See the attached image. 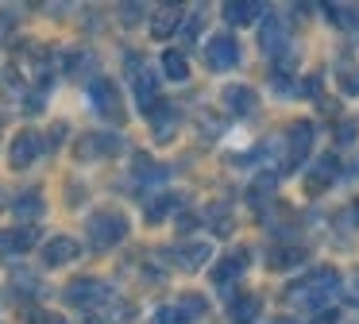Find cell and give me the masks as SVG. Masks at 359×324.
Instances as JSON below:
<instances>
[{
    "instance_id": "cell-1",
    "label": "cell",
    "mask_w": 359,
    "mask_h": 324,
    "mask_svg": "<svg viewBox=\"0 0 359 324\" xmlns=\"http://www.w3.org/2000/svg\"><path fill=\"white\" fill-rule=\"evenodd\" d=\"M336 290H340V274H336L332 266H320V270H309L302 282L290 285L286 301H294V305H305V309H320Z\"/></svg>"
},
{
    "instance_id": "cell-2",
    "label": "cell",
    "mask_w": 359,
    "mask_h": 324,
    "mask_svg": "<svg viewBox=\"0 0 359 324\" xmlns=\"http://www.w3.org/2000/svg\"><path fill=\"white\" fill-rule=\"evenodd\" d=\"M128 236V216L116 208H101V212L89 216V243L97 251H112L116 243H124Z\"/></svg>"
},
{
    "instance_id": "cell-3",
    "label": "cell",
    "mask_w": 359,
    "mask_h": 324,
    "mask_svg": "<svg viewBox=\"0 0 359 324\" xmlns=\"http://www.w3.org/2000/svg\"><path fill=\"white\" fill-rule=\"evenodd\" d=\"M205 62H209L212 69H232L236 62H240V43H236V35H212L209 43H205Z\"/></svg>"
},
{
    "instance_id": "cell-4",
    "label": "cell",
    "mask_w": 359,
    "mask_h": 324,
    "mask_svg": "<svg viewBox=\"0 0 359 324\" xmlns=\"http://www.w3.org/2000/svg\"><path fill=\"white\" fill-rule=\"evenodd\" d=\"M89 97H93V108L101 116H109V120H124V108H120V93H116V85L109 81V77H97L93 85H89Z\"/></svg>"
},
{
    "instance_id": "cell-5",
    "label": "cell",
    "mask_w": 359,
    "mask_h": 324,
    "mask_svg": "<svg viewBox=\"0 0 359 324\" xmlns=\"http://www.w3.org/2000/svg\"><path fill=\"white\" fill-rule=\"evenodd\" d=\"M43 135L39 131H20L16 139H12V147H8V162L16 170H24V166H32L35 158H39V151H43Z\"/></svg>"
},
{
    "instance_id": "cell-6",
    "label": "cell",
    "mask_w": 359,
    "mask_h": 324,
    "mask_svg": "<svg viewBox=\"0 0 359 324\" xmlns=\"http://www.w3.org/2000/svg\"><path fill=\"white\" fill-rule=\"evenodd\" d=\"M104 297H109V290H104V282H97V278H78V282L66 285V301L78 305V309H89Z\"/></svg>"
},
{
    "instance_id": "cell-7",
    "label": "cell",
    "mask_w": 359,
    "mask_h": 324,
    "mask_svg": "<svg viewBox=\"0 0 359 324\" xmlns=\"http://www.w3.org/2000/svg\"><path fill=\"white\" fill-rule=\"evenodd\" d=\"M263 54H271V58L290 54V35L274 12H266V23H263Z\"/></svg>"
},
{
    "instance_id": "cell-8",
    "label": "cell",
    "mask_w": 359,
    "mask_h": 324,
    "mask_svg": "<svg viewBox=\"0 0 359 324\" xmlns=\"http://www.w3.org/2000/svg\"><path fill=\"white\" fill-rule=\"evenodd\" d=\"M78 255H81V247H78V239H70V236H55V239L43 243V262H47V266H66V262H74Z\"/></svg>"
},
{
    "instance_id": "cell-9",
    "label": "cell",
    "mask_w": 359,
    "mask_h": 324,
    "mask_svg": "<svg viewBox=\"0 0 359 324\" xmlns=\"http://www.w3.org/2000/svg\"><path fill=\"white\" fill-rule=\"evenodd\" d=\"M120 151V135H104V131H93V135H81L78 143V158H101V154H116Z\"/></svg>"
},
{
    "instance_id": "cell-10",
    "label": "cell",
    "mask_w": 359,
    "mask_h": 324,
    "mask_svg": "<svg viewBox=\"0 0 359 324\" xmlns=\"http://www.w3.org/2000/svg\"><path fill=\"white\" fill-rule=\"evenodd\" d=\"M286 143H290V166H302V158L309 154V147H313V123H309V120L290 123Z\"/></svg>"
},
{
    "instance_id": "cell-11",
    "label": "cell",
    "mask_w": 359,
    "mask_h": 324,
    "mask_svg": "<svg viewBox=\"0 0 359 324\" xmlns=\"http://www.w3.org/2000/svg\"><path fill=\"white\" fill-rule=\"evenodd\" d=\"M147 116H151V123H155V139H158V143H166V139L174 135V128H178V108H174L170 100H158Z\"/></svg>"
},
{
    "instance_id": "cell-12",
    "label": "cell",
    "mask_w": 359,
    "mask_h": 324,
    "mask_svg": "<svg viewBox=\"0 0 359 324\" xmlns=\"http://www.w3.org/2000/svg\"><path fill=\"white\" fill-rule=\"evenodd\" d=\"M255 104H259V93L251 85H228L224 89V108L232 116H248Z\"/></svg>"
},
{
    "instance_id": "cell-13",
    "label": "cell",
    "mask_w": 359,
    "mask_h": 324,
    "mask_svg": "<svg viewBox=\"0 0 359 324\" xmlns=\"http://www.w3.org/2000/svg\"><path fill=\"white\" fill-rule=\"evenodd\" d=\"M259 12H271V8H266L263 0H232V4H224V20L236 23V27L259 20Z\"/></svg>"
},
{
    "instance_id": "cell-14",
    "label": "cell",
    "mask_w": 359,
    "mask_h": 324,
    "mask_svg": "<svg viewBox=\"0 0 359 324\" xmlns=\"http://www.w3.org/2000/svg\"><path fill=\"white\" fill-rule=\"evenodd\" d=\"M132 77H135V100H140L143 112H151V108L158 104V81H155V74L143 66V69H135Z\"/></svg>"
},
{
    "instance_id": "cell-15",
    "label": "cell",
    "mask_w": 359,
    "mask_h": 324,
    "mask_svg": "<svg viewBox=\"0 0 359 324\" xmlns=\"http://www.w3.org/2000/svg\"><path fill=\"white\" fill-rule=\"evenodd\" d=\"M243 266H248V251H232V255H224V262H217V270H212V282L217 285H228L232 278H240L243 274Z\"/></svg>"
},
{
    "instance_id": "cell-16",
    "label": "cell",
    "mask_w": 359,
    "mask_h": 324,
    "mask_svg": "<svg viewBox=\"0 0 359 324\" xmlns=\"http://www.w3.org/2000/svg\"><path fill=\"white\" fill-rule=\"evenodd\" d=\"M35 239H39V231H35V228H12V231L0 236V255H20V251H27Z\"/></svg>"
},
{
    "instance_id": "cell-17",
    "label": "cell",
    "mask_w": 359,
    "mask_h": 324,
    "mask_svg": "<svg viewBox=\"0 0 359 324\" xmlns=\"http://www.w3.org/2000/svg\"><path fill=\"white\" fill-rule=\"evenodd\" d=\"M332 177H336V158H332V154H325V158L317 162V170H313V174H305V193H309V197H317V193L325 189Z\"/></svg>"
},
{
    "instance_id": "cell-18",
    "label": "cell",
    "mask_w": 359,
    "mask_h": 324,
    "mask_svg": "<svg viewBox=\"0 0 359 324\" xmlns=\"http://www.w3.org/2000/svg\"><path fill=\"white\" fill-rule=\"evenodd\" d=\"M228 313H232V324H251L259 316V297H251V293H236V301L228 305Z\"/></svg>"
},
{
    "instance_id": "cell-19",
    "label": "cell",
    "mask_w": 359,
    "mask_h": 324,
    "mask_svg": "<svg viewBox=\"0 0 359 324\" xmlns=\"http://www.w3.org/2000/svg\"><path fill=\"white\" fill-rule=\"evenodd\" d=\"M178 23H182V8H158L155 20H151V35L166 39V35H174V27H178Z\"/></svg>"
},
{
    "instance_id": "cell-20",
    "label": "cell",
    "mask_w": 359,
    "mask_h": 324,
    "mask_svg": "<svg viewBox=\"0 0 359 324\" xmlns=\"http://www.w3.org/2000/svg\"><path fill=\"white\" fill-rule=\"evenodd\" d=\"M12 212H16V216H24V220H32V216H43V197H39V189L20 193V197L12 201Z\"/></svg>"
},
{
    "instance_id": "cell-21",
    "label": "cell",
    "mask_w": 359,
    "mask_h": 324,
    "mask_svg": "<svg viewBox=\"0 0 359 324\" xmlns=\"http://www.w3.org/2000/svg\"><path fill=\"white\" fill-rule=\"evenodd\" d=\"M209 243H189V247H178V266L182 270H197L205 266V259H209Z\"/></svg>"
},
{
    "instance_id": "cell-22",
    "label": "cell",
    "mask_w": 359,
    "mask_h": 324,
    "mask_svg": "<svg viewBox=\"0 0 359 324\" xmlns=\"http://www.w3.org/2000/svg\"><path fill=\"white\" fill-rule=\"evenodd\" d=\"M163 69H166V77H170V81H186V77H189L186 54H182V50H166L163 54Z\"/></svg>"
},
{
    "instance_id": "cell-23",
    "label": "cell",
    "mask_w": 359,
    "mask_h": 324,
    "mask_svg": "<svg viewBox=\"0 0 359 324\" xmlns=\"http://www.w3.org/2000/svg\"><path fill=\"white\" fill-rule=\"evenodd\" d=\"M302 259H305V251H302V247H278V251H271L266 266H271V270H286V266H297Z\"/></svg>"
},
{
    "instance_id": "cell-24",
    "label": "cell",
    "mask_w": 359,
    "mask_h": 324,
    "mask_svg": "<svg viewBox=\"0 0 359 324\" xmlns=\"http://www.w3.org/2000/svg\"><path fill=\"white\" fill-rule=\"evenodd\" d=\"M151 324H189V313L182 305H163V309H155Z\"/></svg>"
},
{
    "instance_id": "cell-25",
    "label": "cell",
    "mask_w": 359,
    "mask_h": 324,
    "mask_svg": "<svg viewBox=\"0 0 359 324\" xmlns=\"http://www.w3.org/2000/svg\"><path fill=\"white\" fill-rule=\"evenodd\" d=\"M174 205H178V197H174V193H158V201H151V205H147V220H151V224H158Z\"/></svg>"
},
{
    "instance_id": "cell-26",
    "label": "cell",
    "mask_w": 359,
    "mask_h": 324,
    "mask_svg": "<svg viewBox=\"0 0 359 324\" xmlns=\"http://www.w3.org/2000/svg\"><path fill=\"white\" fill-rule=\"evenodd\" d=\"M212 220H217V228H212L217 236H228V231H232V220H228V208H224V205L212 208Z\"/></svg>"
},
{
    "instance_id": "cell-27",
    "label": "cell",
    "mask_w": 359,
    "mask_h": 324,
    "mask_svg": "<svg viewBox=\"0 0 359 324\" xmlns=\"http://www.w3.org/2000/svg\"><path fill=\"white\" fill-rule=\"evenodd\" d=\"M27 316H32V324H66L58 313H47V309H32Z\"/></svg>"
},
{
    "instance_id": "cell-28",
    "label": "cell",
    "mask_w": 359,
    "mask_h": 324,
    "mask_svg": "<svg viewBox=\"0 0 359 324\" xmlns=\"http://www.w3.org/2000/svg\"><path fill=\"white\" fill-rule=\"evenodd\" d=\"M355 131H359L355 120H344L340 123V135H336V139H340V143H351V139H355Z\"/></svg>"
},
{
    "instance_id": "cell-29",
    "label": "cell",
    "mask_w": 359,
    "mask_h": 324,
    "mask_svg": "<svg viewBox=\"0 0 359 324\" xmlns=\"http://www.w3.org/2000/svg\"><path fill=\"white\" fill-rule=\"evenodd\" d=\"M336 316H340V313H336V309H328V313H325V309H320L317 324H336Z\"/></svg>"
},
{
    "instance_id": "cell-30",
    "label": "cell",
    "mask_w": 359,
    "mask_h": 324,
    "mask_svg": "<svg viewBox=\"0 0 359 324\" xmlns=\"http://www.w3.org/2000/svg\"><path fill=\"white\" fill-rule=\"evenodd\" d=\"M340 85H344L348 93H359V77H340Z\"/></svg>"
},
{
    "instance_id": "cell-31",
    "label": "cell",
    "mask_w": 359,
    "mask_h": 324,
    "mask_svg": "<svg viewBox=\"0 0 359 324\" xmlns=\"http://www.w3.org/2000/svg\"><path fill=\"white\" fill-rule=\"evenodd\" d=\"M135 20H140V8H135V4L124 8V23H135Z\"/></svg>"
}]
</instances>
